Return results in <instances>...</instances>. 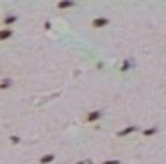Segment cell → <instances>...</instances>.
<instances>
[{
    "mask_svg": "<svg viewBox=\"0 0 166 164\" xmlns=\"http://www.w3.org/2000/svg\"><path fill=\"white\" fill-rule=\"evenodd\" d=\"M98 118H100V111H93L86 120H88V121H95V120H98Z\"/></svg>",
    "mask_w": 166,
    "mask_h": 164,
    "instance_id": "obj_1",
    "label": "cell"
},
{
    "mask_svg": "<svg viewBox=\"0 0 166 164\" xmlns=\"http://www.w3.org/2000/svg\"><path fill=\"white\" fill-rule=\"evenodd\" d=\"M11 34H13V30H11V29H5V30H2V32H0V39H7Z\"/></svg>",
    "mask_w": 166,
    "mask_h": 164,
    "instance_id": "obj_2",
    "label": "cell"
},
{
    "mask_svg": "<svg viewBox=\"0 0 166 164\" xmlns=\"http://www.w3.org/2000/svg\"><path fill=\"white\" fill-rule=\"evenodd\" d=\"M107 23V20H95L93 22V27H100V25H106Z\"/></svg>",
    "mask_w": 166,
    "mask_h": 164,
    "instance_id": "obj_3",
    "label": "cell"
},
{
    "mask_svg": "<svg viewBox=\"0 0 166 164\" xmlns=\"http://www.w3.org/2000/svg\"><path fill=\"white\" fill-rule=\"evenodd\" d=\"M52 159H54V155H47L45 159H41V162H50Z\"/></svg>",
    "mask_w": 166,
    "mask_h": 164,
    "instance_id": "obj_4",
    "label": "cell"
},
{
    "mask_svg": "<svg viewBox=\"0 0 166 164\" xmlns=\"http://www.w3.org/2000/svg\"><path fill=\"white\" fill-rule=\"evenodd\" d=\"M70 5H73L71 2H63V4H59V7H70Z\"/></svg>",
    "mask_w": 166,
    "mask_h": 164,
    "instance_id": "obj_5",
    "label": "cell"
},
{
    "mask_svg": "<svg viewBox=\"0 0 166 164\" xmlns=\"http://www.w3.org/2000/svg\"><path fill=\"white\" fill-rule=\"evenodd\" d=\"M14 20H16V18H14V16H9V18H7V20H5V23H13V22H14Z\"/></svg>",
    "mask_w": 166,
    "mask_h": 164,
    "instance_id": "obj_6",
    "label": "cell"
},
{
    "mask_svg": "<svg viewBox=\"0 0 166 164\" xmlns=\"http://www.w3.org/2000/svg\"><path fill=\"white\" fill-rule=\"evenodd\" d=\"M106 164H118L116 161H109V162H106Z\"/></svg>",
    "mask_w": 166,
    "mask_h": 164,
    "instance_id": "obj_7",
    "label": "cell"
}]
</instances>
